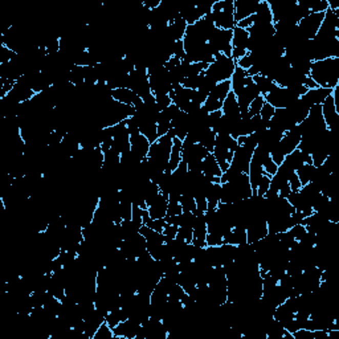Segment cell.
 <instances>
[{"label": "cell", "mask_w": 339, "mask_h": 339, "mask_svg": "<svg viewBox=\"0 0 339 339\" xmlns=\"http://www.w3.org/2000/svg\"><path fill=\"white\" fill-rule=\"evenodd\" d=\"M309 77H311L320 88L333 90L339 85V57L313 61Z\"/></svg>", "instance_id": "6da1fadb"}, {"label": "cell", "mask_w": 339, "mask_h": 339, "mask_svg": "<svg viewBox=\"0 0 339 339\" xmlns=\"http://www.w3.org/2000/svg\"><path fill=\"white\" fill-rule=\"evenodd\" d=\"M212 20L215 28L234 31L236 27L235 20V0H219L212 4Z\"/></svg>", "instance_id": "7a4b0ae2"}, {"label": "cell", "mask_w": 339, "mask_h": 339, "mask_svg": "<svg viewBox=\"0 0 339 339\" xmlns=\"http://www.w3.org/2000/svg\"><path fill=\"white\" fill-rule=\"evenodd\" d=\"M239 147L237 139L230 137L229 134H218L216 135V142H215V147L212 154L218 160L219 166H220L221 171L225 173L230 166L234 154L236 149Z\"/></svg>", "instance_id": "3957f363"}, {"label": "cell", "mask_w": 339, "mask_h": 339, "mask_svg": "<svg viewBox=\"0 0 339 339\" xmlns=\"http://www.w3.org/2000/svg\"><path fill=\"white\" fill-rule=\"evenodd\" d=\"M236 69V62L230 57L218 53L215 56V60L212 64L208 65L207 71L204 74L215 81V82H221V81L230 80V77Z\"/></svg>", "instance_id": "277c9868"}, {"label": "cell", "mask_w": 339, "mask_h": 339, "mask_svg": "<svg viewBox=\"0 0 339 339\" xmlns=\"http://www.w3.org/2000/svg\"><path fill=\"white\" fill-rule=\"evenodd\" d=\"M232 36H234V31L215 28L207 43L215 52V55L221 53L232 58Z\"/></svg>", "instance_id": "5b68a950"}, {"label": "cell", "mask_w": 339, "mask_h": 339, "mask_svg": "<svg viewBox=\"0 0 339 339\" xmlns=\"http://www.w3.org/2000/svg\"><path fill=\"white\" fill-rule=\"evenodd\" d=\"M264 98H265V102L272 105L274 109H285V108L290 106L293 102H295L300 97L293 93L288 88H281L277 85Z\"/></svg>", "instance_id": "8992f818"}, {"label": "cell", "mask_w": 339, "mask_h": 339, "mask_svg": "<svg viewBox=\"0 0 339 339\" xmlns=\"http://www.w3.org/2000/svg\"><path fill=\"white\" fill-rule=\"evenodd\" d=\"M323 17H325V12L309 13L297 24L298 31L306 40H314L322 26Z\"/></svg>", "instance_id": "52a82bcc"}, {"label": "cell", "mask_w": 339, "mask_h": 339, "mask_svg": "<svg viewBox=\"0 0 339 339\" xmlns=\"http://www.w3.org/2000/svg\"><path fill=\"white\" fill-rule=\"evenodd\" d=\"M256 150V149H255ZM252 149L246 147V146H239L236 149L230 162V166L234 170H236L237 173L241 174H248L249 173V166H250V159H252L253 151Z\"/></svg>", "instance_id": "ba28073f"}, {"label": "cell", "mask_w": 339, "mask_h": 339, "mask_svg": "<svg viewBox=\"0 0 339 339\" xmlns=\"http://www.w3.org/2000/svg\"><path fill=\"white\" fill-rule=\"evenodd\" d=\"M141 322H138L134 318H128V320L119 322L117 326L113 329L114 336L118 339H137L139 330H141Z\"/></svg>", "instance_id": "9c48e42d"}, {"label": "cell", "mask_w": 339, "mask_h": 339, "mask_svg": "<svg viewBox=\"0 0 339 339\" xmlns=\"http://www.w3.org/2000/svg\"><path fill=\"white\" fill-rule=\"evenodd\" d=\"M203 175L207 178L208 180H211L212 183H219L221 184V171L220 166H219L218 160L214 157V154L209 153L207 157L203 159Z\"/></svg>", "instance_id": "30bf717a"}, {"label": "cell", "mask_w": 339, "mask_h": 339, "mask_svg": "<svg viewBox=\"0 0 339 339\" xmlns=\"http://www.w3.org/2000/svg\"><path fill=\"white\" fill-rule=\"evenodd\" d=\"M130 144H132V146H130V151H132L133 155H134L139 162H142V160L147 158L151 143L144 135H142L141 133L135 135H130Z\"/></svg>", "instance_id": "8fae6325"}, {"label": "cell", "mask_w": 339, "mask_h": 339, "mask_svg": "<svg viewBox=\"0 0 339 339\" xmlns=\"http://www.w3.org/2000/svg\"><path fill=\"white\" fill-rule=\"evenodd\" d=\"M260 0H235V20L236 23L252 16L257 12Z\"/></svg>", "instance_id": "7c38bea8"}, {"label": "cell", "mask_w": 339, "mask_h": 339, "mask_svg": "<svg viewBox=\"0 0 339 339\" xmlns=\"http://www.w3.org/2000/svg\"><path fill=\"white\" fill-rule=\"evenodd\" d=\"M321 108H322L323 121H325V123H326L327 129L333 132L334 128H335L336 121H338L339 113L336 112L335 103H334V98L331 94H330V96L327 97L325 101H323L322 105H321Z\"/></svg>", "instance_id": "4fadbf2b"}, {"label": "cell", "mask_w": 339, "mask_h": 339, "mask_svg": "<svg viewBox=\"0 0 339 339\" xmlns=\"http://www.w3.org/2000/svg\"><path fill=\"white\" fill-rule=\"evenodd\" d=\"M333 93V90L331 89H325V88H317V89H310L307 90L306 94L301 96L300 98L306 103L309 108L314 105H322V102L330 94Z\"/></svg>", "instance_id": "5bb4252c"}, {"label": "cell", "mask_w": 339, "mask_h": 339, "mask_svg": "<svg viewBox=\"0 0 339 339\" xmlns=\"http://www.w3.org/2000/svg\"><path fill=\"white\" fill-rule=\"evenodd\" d=\"M167 207H168V198L160 192L155 202L149 205L147 211L151 219H164L167 215Z\"/></svg>", "instance_id": "9a60e30c"}, {"label": "cell", "mask_w": 339, "mask_h": 339, "mask_svg": "<svg viewBox=\"0 0 339 339\" xmlns=\"http://www.w3.org/2000/svg\"><path fill=\"white\" fill-rule=\"evenodd\" d=\"M182 150H183V141L174 138L173 149H171V154H170V162L167 166L166 173H174L178 167H179L180 162H182Z\"/></svg>", "instance_id": "2e32d148"}, {"label": "cell", "mask_w": 339, "mask_h": 339, "mask_svg": "<svg viewBox=\"0 0 339 339\" xmlns=\"http://www.w3.org/2000/svg\"><path fill=\"white\" fill-rule=\"evenodd\" d=\"M224 244L239 246L246 244V229L243 227H234L224 235Z\"/></svg>", "instance_id": "e0dca14e"}, {"label": "cell", "mask_w": 339, "mask_h": 339, "mask_svg": "<svg viewBox=\"0 0 339 339\" xmlns=\"http://www.w3.org/2000/svg\"><path fill=\"white\" fill-rule=\"evenodd\" d=\"M248 43H249V32L248 29L235 27L234 36H232V49H246L248 51Z\"/></svg>", "instance_id": "ac0fdd59"}, {"label": "cell", "mask_w": 339, "mask_h": 339, "mask_svg": "<svg viewBox=\"0 0 339 339\" xmlns=\"http://www.w3.org/2000/svg\"><path fill=\"white\" fill-rule=\"evenodd\" d=\"M223 115L227 117H240V108H239V102H237V97L234 92H230L227 96V98L223 102V108H221Z\"/></svg>", "instance_id": "d6986e66"}, {"label": "cell", "mask_w": 339, "mask_h": 339, "mask_svg": "<svg viewBox=\"0 0 339 339\" xmlns=\"http://www.w3.org/2000/svg\"><path fill=\"white\" fill-rule=\"evenodd\" d=\"M246 77H248L246 71H244V69H241V68H239L236 65V69H235L234 74L230 77V87H232V92H234L236 96L240 93L241 90L244 89V87H245Z\"/></svg>", "instance_id": "ffe728a7"}, {"label": "cell", "mask_w": 339, "mask_h": 339, "mask_svg": "<svg viewBox=\"0 0 339 339\" xmlns=\"http://www.w3.org/2000/svg\"><path fill=\"white\" fill-rule=\"evenodd\" d=\"M232 92V87H230V80H225V81H221V82H218L216 83V87H215V89L212 90L211 94L208 97H211V98L216 99V101H219V102H224V99L227 98L228 94Z\"/></svg>", "instance_id": "44dd1931"}, {"label": "cell", "mask_w": 339, "mask_h": 339, "mask_svg": "<svg viewBox=\"0 0 339 339\" xmlns=\"http://www.w3.org/2000/svg\"><path fill=\"white\" fill-rule=\"evenodd\" d=\"M253 82L256 83V87L259 88L260 94L263 97H265L266 94L270 93L273 89H274L277 85H276L274 81H272L269 77L266 76H261V74H257V76L252 77Z\"/></svg>", "instance_id": "7402d4cb"}, {"label": "cell", "mask_w": 339, "mask_h": 339, "mask_svg": "<svg viewBox=\"0 0 339 339\" xmlns=\"http://www.w3.org/2000/svg\"><path fill=\"white\" fill-rule=\"evenodd\" d=\"M171 121H173V118H171V115L168 114V112H167L166 109L159 113L157 119L158 137H163V135H166L167 133L170 132V129H171Z\"/></svg>", "instance_id": "603a6c76"}, {"label": "cell", "mask_w": 339, "mask_h": 339, "mask_svg": "<svg viewBox=\"0 0 339 339\" xmlns=\"http://www.w3.org/2000/svg\"><path fill=\"white\" fill-rule=\"evenodd\" d=\"M315 168H317V167H314L313 164L305 163L304 166L301 167V168L297 170V173H295V174H297L298 179L301 180L302 187L306 186L307 183H310L311 180H313L314 174H315Z\"/></svg>", "instance_id": "cb8c5ba5"}, {"label": "cell", "mask_w": 339, "mask_h": 339, "mask_svg": "<svg viewBox=\"0 0 339 339\" xmlns=\"http://www.w3.org/2000/svg\"><path fill=\"white\" fill-rule=\"evenodd\" d=\"M216 135L218 134H216L212 129H205L204 132H203L202 137H200L199 143L202 144V146H204L209 153H212L215 147V142H216Z\"/></svg>", "instance_id": "d4e9b609"}, {"label": "cell", "mask_w": 339, "mask_h": 339, "mask_svg": "<svg viewBox=\"0 0 339 339\" xmlns=\"http://www.w3.org/2000/svg\"><path fill=\"white\" fill-rule=\"evenodd\" d=\"M122 321H125V315H123V311H122L121 307H115V309L110 310L105 317V322L108 323L112 329H114Z\"/></svg>", "instance_id": "484cf974"}, {"label": "cell", "mask_w": 339, "mask_h": 339, "mask_svg": "<svg viewBox=\"0 0 339 339\" xmlns=\"http://www.w3.org/2000/svg\"><path fill=\"white\" fill-rule=\"evenodd\" d=\"M180 205H182L183 212H195L196 211V202L195 198L189 194H183L180 198Z\"/></svg>", "instance_id": "4316f807"}, {"label": "cell", "mask_w": 339, "mask_h": 339, "mask_svg": "<svg viewBox=\"0 0 339 339\" xmlns=\"http://www.w3.org/2000/svg\"><path fill=\"white\" fill-rule=\"evenodd\" d=\"M114 331L106 322H103L94 334L93 339H114Z\"/></svg>", "instance_id": "83f0119b"}, {"label": "cell", "mask_w": 339, "mask_h": 339, "mask_svg": "<svg viewBox=\"0 0 339 339\" xmlns=\"http://www.w3.org/2000/svg\"><path fill=\"white\" fill-rule=\"evenodd\" d=\"M264 103H265V98L263 96H259L256 99H253L249 108H248V115H249L250 118L255 117V115H260V112L263 109Z\"/></svg>", "instance_id": "f1b7e54d"}, {"label": "cell", "mask_w": 339, "mask_h": 339, "mask_svg": "<svg viewBox=\"0 0 339 339\" xmlns=\"http://www.w3.org/2000/svg\"><path fill=\"white\" fill-rule=\"evenodd\" d=\"M269 187H270V176H268L265 173H264L263 178H261L259 186H257L256 195L261 196V198H265L266 192L269 191Z\"/></svg>", "instance_id": "f546056e"}, {"label": "cell", "mask_w": 339, "mask_h": 339, "mask_svg": "<svg viewBox=\"0 0 339 339\" xmlns=\"http://www.w3.org/2000/svg\"><path fill=\"white\" fill-rule=\"evenodd\" d=\"M289 232L291 234V236L294 237L295 241H302L307 235V228L304 224H295L294 227H291L289 229Z\"/></svg>", "instance_id": "4dcf8cb0"}, {"label": "cell", "mask_w": 339, "mask_h": 339, "mask_svg": "<svg viewBox=\"0 0 339 339\" xmlns=\"http://www.w3.org/2000/svg\"><path fill=\"white\" fill-rule=\"evenodd\" d=\"M263 168H264V173L266 174L268 176H270L272 178L273 175H276V173H277V170H279V166L273 162V159L270 158V155H268V157L264 159L263 162Z\"/></svg>", "instance_id": "1f68e13d"}, {"label": "cell", "mask_w": 339, "mask_h": 339, "mask_svg": "<svg viewBox=\"0 0 339 339\" xmlns=\"http://www.w3.org/2000/svg\"><path fill=\"white\" fill-rule=\"evenodd\" d=\"M173 57L179 58V60H183L184 56H186V49H184V44H183V40H179V41H175L173 44Z\"/></svg>", "instance_id": "d6a6232c"}, {"label": "cell", "mask_w": 339, "mask_h": 339, "mask_svg": "<svg viewBox=\"0 0 339 339\" xmlns=\"http://www.w3.org/2000/svg\"><path fill=\"white\" fill-rule=\"evenodd\" d=\"M183 212L180 202H174V200H168V207H167V215L166 218H171V216H178Z\"/></svg>", "instance_id": "836d02e7"}, {"label": "cell", "mask_w": 339, "mask_h": 339, "mask_svg": "<svg viewBox=\"0 0 339 339\" xmlns=\"http://www.w3.org/2000/svg\"><path fill=\"white\" fill-rule=\"evenodd\" d=\"M274 113H276L274 108H273L272 105H269V103L265 102L263 106V109H261V112H260V117H261V119H264V121L270 122V119L273 118Z\"/></svg>", "instance_id": "e575fe53"}, {"label": "cell", "mask_w": 339, "mask_h": 339, "mask_svg": "<svg viewBox=\"0 0 339 339\" xmlns=\"http://www.w3.org/2000/svg\"><path fill=\"white\" fill-rule=\"evenodd\" d=\"M166 220L164 219H150V221H149L147 224H146V227L151 228V229L157 230V232H163V228L164 225H166Z\"/></svg>", "instance_id": "d590c367"}, {"label": "cell", "mask_w": 339, "mask_h": 339, "mask_svg": "<svg viewBox=\"0 0 339 339\" xmlns=\"http://www.w3.org/2000/svg\"><path fill=\"white\" fill-rule=\"evenodd\" d=\"M178 229H179V227H176V225L168 224V223H167V224L164 225V228H163V232H162V234L166 236V241L167 240H174V239H176V235H178Z\"/></svg>", "instance_id": "8d00e7d4"}, {"label": "cell", "mask_w": 339, "mask_h": 339, "mask_svg": "<svg viewBox=\"0 0 339 339\" xmlns=\"http://www.w3.org/2000/svg\"><path fill=\"white\" fill-rule=\"evenodd\" d=\"M288 183H289V186H290L291 191H300V189L302 188L301 180L298 179L297 174H293V175L290 176V179L288 180Z\"/></svg>", "instance_id": "74e56055"}, {"label": "cell", "mask_w": 339, "mask_h": 339, "mask_svg": "<svg viewBox=\"0 0 339 339\" xmlns=\"http://www.w3.org/2000/svg\"><path fill=\"white\" fill-rule=\"evenodd\" d=\"M304 85H305V87H306L309 90H310V89H317V88H320V87H318V85H317V83L314 82L313 78H311V77H309V76H307L306 78H305V80H304Z\"/></svg>", "instance_id": "f35d334b"}]
</instances>
